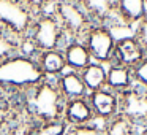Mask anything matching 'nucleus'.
Listing matches in <instances>:
<instances>
[{"mask_svg":"<svg viewBox=\"0 0 147 135\" xmlns=\"http://www.w3.org/2000/svg\"><path fill=\"white\" fill-rule=\"evenodd\" d=\"M57 87L65 100L84 99V97L89 95V91H87L82 78H81V73H78V72L70 70L67 73H62L59 76Z\"/></svg>","mask_w":147,"mask_h":135,"instance_id":"2eb2a0df","label":"nucleus"},{"mask_svg":"<svg viewBox=\"0 0 147 135\" xmlns=\"http://www.w3.org/2000/svg\"><path fill=\"white\" fill-rule=\"evenodd\" d=\"M90 57L96 64H112L115 49V37L106 24H92L82 37Z\"/></svg>","mask_w":147,"mask_h":135,"instance_id":"39448f33","label":"nucleus"},{"mask_svg":"<svg viewBox=\"0 0 147 135\" xmlns=\"http://www.w3.org/2000/svg\"><path fill=\"white\" fill-rule=\"evenodd\" d=\"M65 56V62H67V67L71 72H81L87 67V65L92 64V57H90V52L87 49V46L84 45V42L81 40H71L70 43L65 45V48L62 49Z\"/></svg>","mask_w":147,"mask_h":135,"instance_id":"f8f14e48","label":"nucleus"},{"mask_svg":"<svg viewBox=\"0 0 147 135\" xmlns=\"http://www.w3.org/2000/svg\"><path fill=\"white\" fill-rule=\"evenodd\" d=\"M5 48H8V45L3 42V38H2V35H0V56H2V54L5 52V51H3Z\"/></svg>","mask_w":147,"mask_h":135,"instance_id":"5701e85b","label":"nucleus"},{"mask_svg":"<svg viewBox=\"0 0 147 135\" xmlns=\"http://www.w3.org/2000/svg\"><path fill=\"white\" fill-rule=\"evenodd\" d=\"M134 37H136L138 42L142 45L144 51H146V54H147V18L142 19L136 26V29H134Z\"/></svg>","mask_w":147,"mask_h":135,"instance_id":"412c9836","label":"nucleus"},{"mask_svg":"<svg viewBox=\"0 0 147 135\" xmlns=\"http://www.w3.org/2000/svg\"><path fill=\"white\" fill-rule=\"evenodd\" d=\"M144 57H147L142 45L138 42L134 33L125 37H119L115 40V49H114V61L115 64L125 65V67L133 70Z\"/></svg>","mask_w":147,"mask_h":135,"instance_id":"6e6552de","label":"nucleus"},{"mask_svg":"<svg viewBox=\"0 0 147 135\" xmlns=\"http://www.w3.org/2000/svg\"><path fill=\"white\" fill-rule=\"evenodd\" d=\"M115 16L125 26H138L147 18V0H117Z\"/></svg>","mask_w":147,"mask_h":135,"instance_id":"9b49d317","label":"nucleus"},{"mask_svg":"<svg viewBox=\"0 0 147 135\" xmlns=\"http://www.w3.org/2000/svg\"><path fill=\"white\" fill-rule=\"evenodd\" d=\"M95 24H106L115 18L117 0H79Z\"/></svg>","mask_w":147,"mask_h":135,"instance_id":"4468645a","label":"nucleus"},{"mask_svg":"<svg viewBox=\"0 0 147 135\" xmlns=\"http://www.w3.org/2000/svg\"><path fill=\"white\" fill-rule=\"evenodd\" d=\"M68 130L70 125L63 119H54V121L38 122L30 135H67Z\"/></svg>","mask_w":147,"mask_h":135,"instance_id":"6ab92c4d","label":"nucleus"},{"mask_svg":"<svg viewBox=\"0 0 147 135\" xmlns=\"http://www.w3.org/2000/svg\"><path fill=\"white\" fill-rule=\"evenodd\" d=\"M103 135H138L139 134V129L130 122L127 118L117 115L115 118L109 119L103 124L101 127Z\"/></svg>","mask_w":147,"mask_h":135,"instance_id":"a211bd4d","label":"nucleus"},{"mask_svg":"<svg viewBox=\"0 0 147 135\" xmlns=\"http://www.w3.org/2000/svg\"><path fill=\"white\" fill-rule=\"evenodd\" d=\"M65 103L67 100L60 94L57 84L43 81L33 89V95L30 97V111L40 122L63 119Z\"/></svg>","mask_w":147,"mask_h":135,"instance_id":"f03ea898","label":"nucleus"},{"mask_svg":"<svg viewBox=\"0 0 147 135\" xmlns=\"http://www.w3.org/2000/svg\"><path fill=\"white\" fill-rule=\"evenodd\" d=\"M119 95V115L133 122L138 129L147 127V87L134 83Z\"/></svg>","mask_w":147,"mask_h":135,"instance_id":"0eeeda50","label":"nucleus"},{"mask_svg":"<svg viewBox=\"0 0 147 135\" xmlns=\"http://www.w3.org/2000/svg\"><path fill=\"white\" fill-rule=\"evenodd\" d=\"M54 16L59 19L63 32L68 37H73V40H78V37H84L90 26L95 24L79 0H57Z\"/></svg>","mask_w":147,"mask_h":135,"instance_id":"7ed1b4c3","label":"nucleus"},{"mask_svg":"<svg viewBox=\"0 0 147 135\" xmlns=\"http://www.w3.org/2000/svg\"><path fill=\"white\" fill-rule=\"evenodd\" d=\"M134 84L133 70L120 64H109L106 68V87L115 94H122Z\"/></svg>","mask_w":147,"mask_h":135,"instance_id":"ddd939ff","label":"nucleus"},{"mask_svg":"<svg viewBox=\"0 0 147 135\" xmlns=\"http://www.w3.org/2000/svg\"><path fill=\"white\" fill-rule=\"evenodd\" d=\"M138 135H147V127L139 129V134H138Z\"/></svg>","mask_w":147,"mask_h":135,"instance_id":"b1692460","label":"nucleus"},{"mask_svg":"<svg viewBox=\"0 0 147 135\" xmlns=\"http://www.w3.org/2000/svg\"><path fill=\"white\" fill-rule=\"evenodd\" d=\"M87 99H89V103L93 110L95 119L103 121V124L119 115V95L109 91L108 87L90 92Z\"/></svg>","mask_w":147,"mask_h":135,"instance_id":"1a4fd4ad","label":"nucleus"},{"mask_svg":"<svg viewBox=\"0 0 147 135\" xmlns=\"http://www.w3.org/2000/svg\"><path fill=\"white\" fill-rule=\"evenodd\" d=\"M32 8L22 0H0V30L22 37L33 24Z\"/></svg>","mask_w":147,"mask_h":135,"instance_id":"423d86ee","label":"nucleus"},{"mask_svg":"<svg viewBox=\"0 0 147 135\" xmlns=\"http://www.w3.org/2000/svg\"><path fill=\"white\" fill-rule=\"evenodd\" d=\"M134 83L142 87H147V57H144L136 67L133 68Z\"/></svg>","mask_w":147,"mask_h":135,"instance_id":"aec40b11","label":"nucleus"},{"mask_svg":"<svg viewBox=\"0 0 147 135\" xmlns=\"http://www.w3.org/2000/svg\"><path fill=\"white\" fill-rule=\"evenodd\" d=\"M67 37L59 19L52 14H41L33 21L30 27V42L38 52L60 49L62 42Z\"/></svg>","mask_w":147,"mask_h":135,"instance_id":"20e7f679","label":"nucleus"},{"mask_svg":"<svg viewBox=\"0 0 147 135\" xmlns=\"http://www.w3.org/2000/svg\"><path fill=\"white\" fill-rule=\"evenodd\" d=\"M81 78H82L89 94L106 87V68H105V65H101V64L92 62L90 65H87V67L81 72Z\"/></svg>","mask_w":147,"mask_h":135,"instance_id":"f3484780","label":"nucleus"},{"mask_svg":"<svg viewBox=\"0 0 147 135\" xmlns=\"http://www.w3.org/2000/svg\"><path fill=\"white\" fill-rule=\"evenodd\" d=\"M26 5H29L32 10H40L41 7H45V5H48L49 2H52V0H22Z\"/></svg>","mask_w":147,"mask_h":135,"instance_id":"4be33fe9","label":"nucleus"},{"mask_svg":"<svg viewBox=\"0 0 147 135\" xmlns=\"http://www.w3.org/2000/svg\"><path fill=\"white\" fill-rule=\"evenodd\" d=\"M46 81L36 59L16 56V57L0 59V84L11 87L38 86Z\"/></svg>","mask_w":147,"mask_h":135,"instance_id":"f257e3e1","label":"nucleus"},{"mask_svg":"<svg viewBox=\"0 0 147 135\" xmlns=\"http://www.w3.org/2000/svg\"><path fill=\"white\" fill-rule=\"evenodd\" d=\"M41 72L45 73V76H57L62 75L67 68V62H65V56L60 49H54V51H45L40 52L36 57Z\"/></svg>","mask_w":147,"mask_h":135,"instance_id":"dca6fc26","label":"nucleus"},{"mask_svg":"<svg viewBox=\"0 0 147 135\" xmlns=\"http://www.w3.org/2000/svg\"><path fill=\"white\" fill-rule=\"evenodd\" d=\"M63 121L70 127H86L96 121L89 99H73L67 100L63 108Z\"/></svg>","mask_w":147,"mask_h":135,"instance_id":"9d476101","label":"nucleus"}]
</instances>
